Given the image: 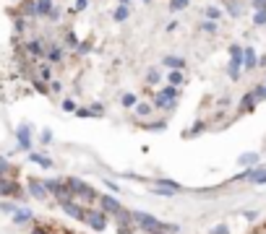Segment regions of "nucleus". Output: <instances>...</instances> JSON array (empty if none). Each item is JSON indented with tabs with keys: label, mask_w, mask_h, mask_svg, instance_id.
<instances>
[{
	"label": "nucleus",
	"mask_w": 266,
	"mask_h": 234,
	"mask_svg": "<svg viewBox=\"0 0 266 234\" xmlns=\"http://www.w3.org/2000/svg\"><path fill=\"white\" fill-rule=\"evenodd\" d=\"M180 6H185V0H175V3H172V8H180Z\"/></svg>",
	"instance_id": "obj_1"
},
{
	"label": "nucleus",
	"mask_w": 266,
	"mask_h": 234,
	"mask_svg": "<svg viewBox=\"0 0 266 234\" xmlns=\"http://www.w3.org/2000/svg\"><path fill=\"white\" fill-rule=\"evenodd\" d=\"M253 234H266V224H263V226H258V229H256Z\"/></svg>",
	"instance_id": "obj_2"
}]
</instances>
